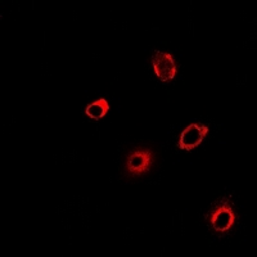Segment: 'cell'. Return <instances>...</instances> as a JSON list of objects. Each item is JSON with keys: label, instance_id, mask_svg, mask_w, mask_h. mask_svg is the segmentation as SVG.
<instances>
[{"label": "cell", "instance_id": "6da1fadb", "mask_svg": "<svg viewBox=\"0 0 257 257\" xmlns=\"http://www.w3.org/2000/svg\"><path fill=\"white\" fill-rule=\"evenodd\" d=\"M210 128L206 125H199V123H192L181 132L178 141V148L183 151H192L201 146V143L205 141L206 135L208 134Z\"/></svg>", "mask_w": 257, "mask_h": 257}, {"label": "cell", "instance_id": "7a4b0ae2", "mask_svg": "<svg viewBox=\"0 0 257 257\" xmlns=\"http://www.w3.org/2000/svg\"><path fill=\"white\" fill-rule=\"evenodd\" d=\"M235 220H237V215L234 212L233 207L229 205L228 202H225L212 211L210 224L213 230L217 231V233H226L233 228Z\"/></svg>", "mask_w": 257, "mask_h": 257}, {"label": "cell", "instance_id": "3957f363", "mask_svg": "<svg viewBox=\"0 0 257 257\" xmlns=\"http://www.w3.org/2000/svg\"><path fill=\"white\" fill-rule=\"evenodd\" d=\"M153 160H155V156H153L152 151L143 148L137 149V151L128 155L126 167H127V171L133 176L143 175V174L148 173L151 170L153 165Z\"/></svg>", "mask_w": 257, "mask_h": 257}, {"label": "cell", "instance_id": "277c9868", "mask_svg": "<svg viewBox=\"0 0 257 257\" xmlns=\"http://www.w3.org/2000/svg\"><path fill=\"white\" fill-rule=\"evenodd\" d=\"M152 66L156 76L160 81L167 82L173 80L176 75V63L171 54L164 52H155L152 57Z\"/></svg>", "mask_w": 257, "mask_h": 257}, {"label": "cell", "instance_id": "5b68a950", "mask_svg": "<svg viewBox=\"0 0 257 257\" xmlns=\"http://www.w3.org/2000/svg\"><path fill=\"white\" fill-rule=\"evenodd\" d=\"M109 112V103L108 100L105 99V98H100V99L95 100L91 104H89L85 109V113L89 118L91 120H100L103 117L107 116V113Z\"/></svg>", "mask_w": 257, "mask_h": 257}]
</instances>
